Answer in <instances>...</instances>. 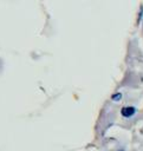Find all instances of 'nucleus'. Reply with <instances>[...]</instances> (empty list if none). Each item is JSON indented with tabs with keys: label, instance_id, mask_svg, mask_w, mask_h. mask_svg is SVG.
<instances>
[{
	"label": "nucleus",
	"instance_id": "obj_1",
	"mask_svg": "<svg viewBox=\"0 0 143 151\" xmlns=\"http://www.w3.org/2000/svg\"><path fill=\"white\" fill-rule=\"evenodd\" d=\"M135 112H136L135 107L126 106V107H123V109H122V114H123L124 117H131V116L135 114Z\"/></svg>",
	"mask_w": 143,
	"mask_h": 151
},
{
	"label": "nucleus",
	"instance_id": "obj_2",
	"mask_svg": "<svg viewBox=\"0 0 143 151\" xmlns=\"http://www.w3.org/2000/svg\"><path fill=\"white\" fill-rule=\"evenodd\" d=\"M122 98V94L121 93H117V94H113L112 96V100H119Z\"/></svg>",
	"mask_w": 143,
	"mask_h": 151
}]
</instances>
